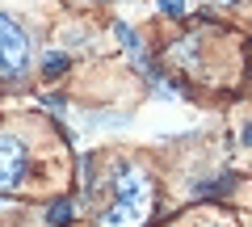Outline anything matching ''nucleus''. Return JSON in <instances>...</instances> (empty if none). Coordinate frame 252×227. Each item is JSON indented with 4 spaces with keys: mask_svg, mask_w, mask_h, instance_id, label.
Segmentation results:
<instances>
[{
    "mask_svg": "<svg viewBox=\"0 0 252 227\" xmlns=\"http://www.w3.org/2000/svg\"><path fill=\"white\" fill-rule=\"evenodd\" d=\"M0 46H4V76L17 80V76L26 72V64H30V38L21 34V26H17L13 13L0 17Z\"/></svg>",
    "mask_w": 252,
    "mask_h": 227,
    "instance_id": "nucleus-2",
    "label": "nucleus"
},
{
    "mask_svg": "<svg viewBox=\"0 0 252 227\" xmlns=\"http://www.w3.org/2000/svg\"><path fill=\"white\" fill-rule=\"evenodd\" d=\"M114 190H118V202L109 210H101V223L105 227H135L147 210V194H152L147 177L139 168H130V164H118L114 168Z\"/></svg>",
    "mask_w": 252,
    "mask_h": 227,
    "instance_id": "nucleus-1",
    "label": "nucleus"
},
{
    "mask_svg": "<svg viewBox=\"0 0 252 227\" xmlns=\"http://www.w3.org/2000/svg\"><path fill=\"white\" fill-rule=\"evenodd\" d=\"M0 160H4L0 185H4V190L21 185V173H26V147H21V139H17V135H4V143H0Z\"/></svg>",
    "mask_w": 252,
    "mask_h": 227,
    "instance_id": "nucleus-3",
    "label": "nucleus"
},
{
    "mask_svg": "<svg viewBox=\"0 0 252 227\" xmlns=\"http://www.w3.org/2000/svg\"><path fill=\"white\" fill-rule=\"evenodd\" d=\"M210 4H219V9H231V4H235V0H210Z\"/></svg>",
    "mask_w": 252,
    "mask_h": 227,
    "instance_id": "nucleus-7",
    "label": "nucleus"
},
{
    "mask_svg": "<svg viewBox=\"0 0 252 227\" xmlns=\"http://www.w3.org/2000/svg\"><path fill=\"white\" fill-rule=\"evenodd\" d=\"M42 67H46V76H59L63 67H67V55H59V51H55V55H46V64H42Z\"/></svg>",
    "mask_w": 252,
    "mask_h": 227,
    "instance_id": "nucleus-5",
    "label": "nucleus"
},
{
    "mask_svg": "<svg viewBox=\"0 0 252 227\" xmlns=\"http://www.w3.org/2000/svg\"><path fill=\"white\" fill-rule=\"evenodd\" d=\"M67 219H72V202H55V206H51V223L63 227Z\"/></svg>",
    "mask_w": 252,
    "mask_h": 227,
    "instance_id": "nucleus-4",
    "label": "nucleus"
},
{
    "mask_svg": "<svg viewBox=\"0 0 252 227\" xmlns=\"http://www.w3.org/2000/svg\"><path fill=\"white\" fill-rule=\"evenodd\" d=\"M160 13H168V17H181V13H185V0H160Z\"/></svg>",
    "mask_w": 252,
    "mask_h": 227,
    "instance_id": "nucleus-6",
    "label": "nucleus"
}]
</instances>
